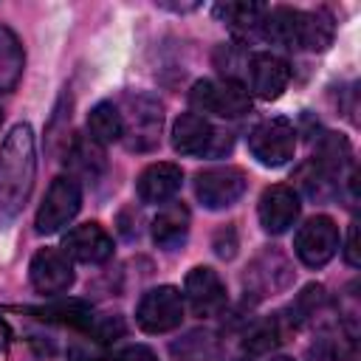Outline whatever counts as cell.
Listing matches in <instances>:
<instances>
[{
  "label": "cell",
  "instance_id": "obj_5",
  "mask_svg": "<svg viewBox=\"0 0 361 361\" xmlns=\"http://www.w3.org/2000/svg\"><path fill=\"white\" fill-rule=\"evenodd\" d=\"M135 322L144 333H169L183 322V293L175 285L149 288L135 307Z\"/></svg>",
  "mask_w": 361,
  "mask_h": 361
},
{
  "label": "cell",
  "instance_id": "obj_32",
  "mask_svg": "<svg viewBox=\"0 0 361 361\" xmlns=\"http://www.w3.org/2000/svg\"><path fill=\"white\" fill-rule=\"evenodd\" d=\"M3 347H6V327L0 324V350H3Z\"/></svg>",
  "mask_w": 361,
  "mask_h": 361
},
{
  "label": "cell",
  "instance_id": "obj_28",
  "mask_svg": "<svg viewBox=\"0 0 361 361\" xmlns=\"http://www.w3.org/2000/svg\"><path fill=\"white\" fill-rule=\"evenodd\" d=\"M87 333H93L99 341H116L118 336H124V322L121 316H93Z\"/></svg>",
  "mask_w": 361,
  "mask_h": 361
},
{
  "label": "cell",
  "instance_id": "obj_14",
  "mask_svg": "<svg viewBox=\"0 0 361 361\" xmlns=\"http://www.w3.org/2000/svg\"><path fill=\"white\" fill-rule=\"evenodd\" d=\"M248 76H251V90L265 99V102H274L282 96V90L288 87L290 82V68L282 56L276 54H268V51H259L248 59Z\"/></svg>",
  "mask_w": 361,
  "mask_h": 361
},
{
  "label": "cell",
  "instance_id": "obj_12",
  "mask_svg": "<svg viewBox=\"0 0 361 361\" xmlns=\"http://www.w3.org/2000/svg\"><path fill=\"white\" fill-rule=\"evenodd\" d=\"M299 212H302L299 195L293 192V186H285V183L268 186V189L259 195V203H257L259 226H262L268 234H282V231H288V228L296 223Z\"/></svg>",
  "mask_w": 361,
  "mask_h": 361
},
{
  "label": "cell",
  "instance_id": "obj_23",
  "mask_svg": "<svg viewBox=\"0 0 361 361\" xmlns=\"http://www.w3.org/2000/svg\"><path fill=\"white\" fill-rule=\"evenodd\" d=\"M347 161H350V141L341 133H327L319 141V147H316L313 166L333 180L336 175H341V169L347 166Z\"/></svg>",
  "mask_w": 361,
  "mask_h": 361
},
{
  "label": "cell",
  "instance_id": "obj_7",
  "mask_svg": "<svg viewBox=\"0 0 361 361\" xmlns=\"http://www.w3.org/2000/svg\"><path fill=\"white\" fill-rule=\"evenodd\" d=\"M248 178L240 166H209L195 175V195L206 209H228L245 195Z\"/></svg>",
  "mask_w": 361,
  "mask_h": 361
},
{
  "label": "cell",
  "instance_id": "obj_18",
  "mask_svg": "<svg viewBox=\"0 0 361 361\" xmlns=\"http://www.w3.org/2000/svg\"><path fill=\"white\" fill-rule=\"evenodd\" d=\"M87 138L96 141L99 147L124 138L121 110H118L113 102H99V104L87 113Z\"/></svg>",
  "mask_w": 361,
  "mask_h": 361
},
{
  "label": "cell",
  "instance_id": "obj_27",
  "mask_svg": "<svg viewBox=\"0 0 361 361\" xmlns=\"http://www.w3.org/2000/svg\"><path fill=\"white\" fill-rule=\"evenodd\" d=\"M324 302V288L322 285H307L290 305V322L293 324H305L310 316H316L319 305Z\"/></svg>",
  "mask_w": 361,
  "mask_h": 361
},
{
  "label": "cell",
  "instance_id": "obj_26",
  "mask_svg": "<svg viewBox=\"0 0 361 361\" xmlns=\"http://www.w3.org/2000/svg\"><path fill=\"white\" fill-rule=\"evenodd\" d=\"M279 341H282L279 319H265V322H257V324L245 333L243 347H245L248 353H254V355H262V353H271Z\"/></svg>",
  "mask_w": 361,
  "mask_h": 361
},
{
  "label": "cell",
  "instance_id": "obj_15",
  "mask_svg": "<svg viewBox=\"0 0 361 361\" xmlns=\"http://www.w3.org/2000/svg\"><path fill=\"white\" fill-rule=\"evenodd\" d=\"M180 183H183V169L178 164L158 161V164H149L138 175L135 189H138L141 203H164L180 189Z\"/></svg>",
  "mask_w": 361,
  "mask_h": 361
},
{
  "label": "cell",
  "instance_id": "obj_8",
  "mask_svg": "<svg viewBox=\"0 0 361 361\" xmlns=\"http://www.w3.org/2000/svg\"><path fill=\"white\" fill-rule=\"evenodd\" d=\"M293 251H296V257L302 259V265H307V268H322V265H327V262L336 257V251H338V226H336V220L327 217V214L310 217V220L296 231Z\"/></svg>",
  "mask_w": 361,
  "mask_h": 361
},
{
  "label": "cell",
  "instance_id": "obj_4",
  "mask_svg": "<svg viewBox=\"0 0 361 361\" xmlns=\"http://www.w3.org/2000/svg\"><path fill=\"white\" fill-rule=\"evenodd\" d=\"M82 206V186L73 175H59L51 180L39 209H37V217H34V228L37 234H54L59 231L62 226H68L76 212Z\"/></svg>",
  "mask_w": 361,
  "mask_h": 361
},
{
  "label": "cell",
  "instance_id": "obj_21",
  "mask_svg": "<svg viewBox=\"0 0 361 361\" xmlns=\"http://www.w3.org/2000/svg\"><path fill=\"white\" fill-rule=\"evenodd\" d=\"M28 313H34L42 322H56V324H71V327H82L87 330V324L93 322V310L87 302L82 299H62L54 305H42V307H31Z\"/></svg>",
  "mask_w": 361,
  "mask_h": 361
},
{
  "label": "cell",
  "instance_id": "obj_19",
  "mask_svg": "<svg viewBox=\"0 0 361 361\" xmlns=\"http://www.w3.org/2000/svg\"><path fill=\"white\" fill-rule=\"evenodd\" d=\"M25 54L17 39V34L8 25H0V93L14 90V85L23 76Z\"/></svg>",
  "mask_w": 361,
  "mask_h": 361
},
{
  "label": "cell",
  "instance_id": "obj_3",
  "mask_svg": "<svg viewBox=\"0 0 361 361\" xmlns=\"http://www.w3.org/2000/svg\"><path fill=\"white\" fill-rule=\"evenodd\" d=\"M189 104L200 113H214L223 118H237L251 110L248 87L231 76L226 79H197L189 90Z\"/></svg>",
  "mask_w": 361,
  "mask_h": 361
},
{
  "label": "cell",
  "instance_id": "obj_20",
  "mask_svg": "<svg viewBox=\"0 0 361 361\" xmlns=\"http://www.w3.org/2000/svg\"><path fill=\"white\" fill-rule=\"evenodd\" d=\"M169 353L175 361H212L220 355V341L212 330H189L169 344Z\"/></svg>",
  "mask_w": 361,
  "mask_h": 361
},
{
  "label": "cell",
  "instance_id": "obj_30",
  "mask_svg": "<svg viewBox=\"0 0 361 361\" xmlns=\"http://www.w3.org/2000/svg\"><path fill=\"white\" fill-rule=\"evenodd\" d=\"M214 251H217V257L231 259V257H234V251H237V234L231 231V234H228V240H226V228H220V231H217V237H214Z\"/></svg>",
  "mask_w": 361,
  "mask_h": 361
},
{
  "label": "cell",
  "instance_id": "obj_13",
  "mask_svg": "<svg viewBox=\"0 0 361 361\" xmlns=\"http://www.w3.org/2000/svg\"><path fill=\"white\" fill-rule=\"evenodd\" d=\"M62 248L76 262L99 265V262H107L113 257V237L99 223H82V226H73L65 234Z\"/></svg>",
  "mask_w": 361,
  "mask_h": 361
},
{
  "label": "cell",
  "instance_id": "obj_29",
  "mask_svg": "<svg viewBox=\"0 0 361 361\" xmlns=\"http://www.w3.org/2000/svg\"><path fill=\"white\" fill-rule=\"evenodd\" d=\"M113 361H158V355L147 344H130V347L118 350Z\"/></svg>",
  "mask_w": 361,
  "mask_h": 361
},
{
  "label": "cell",
  "instance_id": "obj_9",
  "mask_svg": "<svg viewBox=\"0 0 361 361\" xmlns=\"http://www.w3.org/2000/svg\"><path fill=\"white\" fill-rule=\"evenodd\" d=\"M223 133H217L203 116L197 113H180L172 124V149L178 155H217L223 147L231 144L220 141Z\"/></svg>",
  "mask_w": 361,
  "mask_h": 361
},
{
  "label": "cell",
  "instance_id": "obj_2",
  "mask_svg": "<svg viewBox=\"0 0 361 361\" xmlns=\"http://www.w3.org/2000/svg\"><path fill=\"white\" fill-rule=\"evenodd\" d=\"M124 135L127 149L149 152L158 147L161 127H164V104L149 93H127L124 96Z\"/></svg>",
  "mask_w": 361,
  "mask_h": 361
},
{
  "label": "cell",
  "instance_id": "obj_31",
  "mask_svg": "<svg viewBox=\"0 0 361 361\" xmlns=\"http://www.w3.org/2000/svg\"><path fill=\"white\" fill-rule=\"evenodd\" d=\"M344 259L355 268L361 262V254H358V226L353 223L350 226V234H347V248H344Z\"/></svg>",
  "mask_w": 361,
  "mask_h": 361
},
{
  "label": "cell",
  "instance_id": "obj_1",
  "mask_svg": "<svg viewBox=\"0 0 361 361\" xmlns=\"http://www.w3.org/2000/svg\"><path fill=\"white\" fill-rule=\"evenodd\" d=\"M37 175L34 130L14 124L0 144V228H6L25 206Z\"/></svg>",
  "mask_w": 361,
  "mask_h": 361
},
{
  "label": "cell",
  "instance_id": "obj_25",
  "mask_svg": "<svg viewBox=\"0 0 361 361\" xmlns=\"http://www.w3.org/2000/svg\"><path fill=\"white\" fill-rule=\"evenodd\" d=\"M65 158H68V164H71L76 172H82V175L90 178V180L99 178L102 169H104V149H102L96 141H90V138H76V141L68 147Z\"/></svg>",
  "mask_w": 361,
  "mask_h": 361
},
{
  "label": "cell",
  "instance_id": "obj_17",
  "mask_svg": "<svg viewBox=\"0 0 361 361\" xmlns=\"http://www.w3.org/2000/svg\"><path fill=\"white\" fill-rule=\"evenodd\" d=\"M299 20L302 11L290 8V6H276V8H265V17L259 23L262 37L285 45V48H299Z\"/></svg>",
  "mask_w": 361,
  "mask_h": 361
},
{
  "label": "cell",
  "instance_id": "obj_24",
  "mask_svg": "<svg viewBox=\"0 0 361 361\" xmlns=\"http://www.w3.org/2000/svg\"><path fill=\"white\" fill-rule=\"evenodd\" d=\"M214 11L223 23H228V28L234 34H243V37L254 34L265 17V6H259V3H223Z\"/></svg>",
  "mask_w": 361,
  "mask_h": 361
},
{
  "label": "cell",
  "instance_id": "obj_33",
  "mask_svg": "<svg viewBox=\"0 0 361 361\" xmlns=\"http://www.w3.org/2000/svg\"><path fill=\"white\" fill-rule=\"evenodd\" d=\"M271 361H293V358H285V355H279V358H271Z\"/></svg>",
  "mask_w": 361,
  "mask_h": 361
},
{
  "label": "cell",
  "instance_id": "obj_22",
  "mask_svg": "<svg viewBox=\"0 0 361 361\" xmlns=\"http://www.w3.org/2000/svg\"><path fill=\"white\" fill-rule=\"evenodd\" d=\"M333 42V17L324 8L302 11L299 20V48L305 51H324Z\"/></svg>",
  "mask_w": 361,
  "mask_h": 361
},
{
  "label": "cell",
  "instance_id": "obj_6",
  "mask_svg": "<svg viewBox=\"0 0 361 361\" xmlns=\"http://www.w3.org/2000/svg\"><path fill=\"white\" fill-rule=\"evenodd\" d=\"M248 149L262 166H282L296 152V130L288 118H265L248 133Z\"/></svg>",
  "mask_w": 361,
  "mask_h": 361
},
{
  "label": "cell",
  "instance_id": "obj_11",
  "mask_svg": "<svg viewBox=\"0 0 361 361\" xmlns=\"http://www.w3.org/2000/svg\"><path fill=\"white\" fill-rule=\"evenodd\" d=\"M28 276H31V285H34L37 293L54 296V293H65L73 285V265H71L65 251H59V248H39L31 257Z\"/></svg>",
  "mask_w": 361,
  "mask_h": 361
},
{
  "label": "cell",
  "instance_id": "obj_16",
  "mask_svg": "<svg viewBox=\"0 0 361 361\" xmlns=\"http://www.w3.org/2000/svg\"><path fill=\"white\" fill-rule=\"evenodd\" d=\"M189 223H192V217H189V209L183 203L164 206L155 214V220H152V240H155V245L164 248V251H175L178 245L186 243Z\"/></svg>",
  "mask_w": 361,
  "mask_h": 361
},
{
  "label": "cell",
  "instance_id": "obj_10",
  "mask_svg": "<svg viewBox=\"0 0 361 361\" xmlns=\"http://www.w3.org/2000/svg\"><path fill=\"white\" fill-rule=\"evenodd\" d=\"M183 299L195 316H217L226 307V285L209 265H197L183 279Z\"/></svg>",
  "mask_w": 361,
  "mask_h": 361
}]
</instances>
